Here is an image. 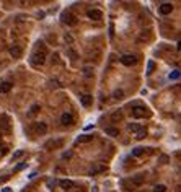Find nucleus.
<instances>
[{
	"label": "nucleus",
	"mask_w": 181,
	"mask_h": 192,
	"mask_svg": "<svg viewBox=\"0 0 181 192\" xmlns=\"http://www.w3.org/2000/svg\"><path fill=\"white\" fill-rule=\"evenodd\" d=\"M124 114H123V111H116V112H113L111 114V121L113 122H119V121H123Z\"/></svg>",
	"instance_id": "12"
},
{
	"label": "nucleus",
	"mask_w": 181,
	"mask_h": 192,
	"mask_svg": "<svg viewBox=\"0 0 181 192\" xmlns=\"http://www.w3.org/2000/svg\"><path fill=\"white\" fill-rule=\"evenodd\" d=\"M31 59H33V60H31V62H33V65H42V64L46 62V52H44V51L36 52Z\"/></svg>",
	"instance_id": "3"
},
{
	"label": "nucleus",
	"mask_w": 181,
	"mask_h": 192,
	"mask_svg": "<svg viewBox=\"0 0 181 192\" xmlns=\"http://www.w3.org/2000/svg\"><path fill=\"white\" fill-rule=\"evenodd\" d=\"M104 169H106L104 166H101V164H96V166H93L90 171H88V174H90V176H95V174H98V173H103Z\"/></svg>",
	"instance_id": "9"
},
{
	"label": "nucleus",
	"mask_w": 181,
	"mask_h": 192,
	"mask_svg": "<svg viewBox=\"0 0 181 192\" xmlns=\"http://www.w3.org/2000/svg\"><path fill=\"white\" fill-rule=\"evenodd\" d=\"M153 69H155V62H152V60H150V62H148V64H147V70H148L147 73L150 75V73H152V72H153Z\"/></svg>",
	"instance_id": "25"
},
{
	"label": "nucleus",
	"mask_w": 181,
	"mask_h": 192,
	"mask_svg": "<svg viewBox=\"0 0 181 192\" xmlns=\"http://www.w3.org/2000/svg\"><path fill=\"white\" fill-rule=\"evenodd\" d=\"M5 153H7V148H2V151H0V156H3Z\"/></svg>",
	"instance_id": "33"
},
{
	"label": "nucleus",
	"mask_w": 181,
	"mask_h": 192,
	"mask_svg": "<svg viewBox=\"0 0 181 192\" xmlns=\"http://www.w3.org/2000/svg\"><path fill=\"white\" fill-rule=\"evenodd\" d=\"M23 153H25L23 150H18V151H15V153H13V156H12V159H18V158H21V156H23Z\"/></svg>",
	"instance_id": "26"
},
{
	"label": "nucleus",
	"mask_w": 181,
	"mask_h": 192,
	"mask_svg": "<svg viewBox=\"0 0 181 192\" xmlns=\"http://www.w3.org/2000/svg\"><path fill=\"white\" fill-rule=\"evenodd\" d=\"M83 72H85V75H86V77H90V73H91V72H90V69H83Z\"/></svg>",
	"instance_id": "32"
},
{
	"label": "nucleus",
	"mask_w": 181,
	"mask_h": 192,
	"mask_svg": "<svg viewBox=\"0 0 181 192\" xmlns=\"http://www.w3.org/2000/svg\"><path fill=\"white\" fill-rule=\"evenodd\" d=\"M88 18L90 20H101V17H103V13L100 12V10H88Z\"/></svg>",
	"instance_id": "8"
},
{
	"label": "nucleus",
	"mask_w": 181,
	"mask_h": 192,
	"mask_svg": "<svg viewBox=\"0 0 181 192\" xmlns=\"http://www.w3.org/2000/svg\"><path fill=\"white\" fill-rule=\"evenodd\" d=\"M124 96V93H123V90H116L114 93H113V98L114 99H121Z\"/></svg>",
	"instance_id": "24"
},
{
	"label": "nucleus",
	"mask_w": 181,
	"mask_h": 192,
	"mask_svg": "<svg viewBox=\"0 0 181 192\" xmlns=\"http://www.w3.org/2000/svg\"><path fill=\"white\" fill-rule=\"evenodd\" d=\"M173 12V5L168 3V2H165V3L160 5V13L162 15H168V13Z\"/></svg>",
	"instance_id": "6"
},
{
	"label": "nucleus",
	"mask_w": 181,
	"mask_h": 192,
	"mask_svg": "<svg viewBox=\"0 0 181 192\" xmlns=\"http://www.w3.org/2000/svg\"><path fill=\"white\" fill-rule=\"evenodd\" d=\"M12 90V83L10 82H3V83H0V93H8V91Z\"/></svg>",
	"instance_id": "11"
},
{
	"label": "nucleus",
	"mask_w": 181,
	"mask_h": 192,
	"mask_svg": "<svg viewBox=\"0 0 181 192\" xmlns=\"http://www.w3.org/2000/svg\"><path fill=\"white\" fill-rule=\"evenodd\" d=\"M36 130L39 132V134H46V132H47V125H46L44 122H38V125H36Z\"/></svg>",
	"instance_id": "16"
},
{
	"label": "nucleus",
	"mask_w": 181,
	"mask_h": 192,
	"mask_svg": "<svg viewBox=\"0 0 181 192\" xmlns=\"http://www.w3.org/2000/svg\"><path fill=\"white\" fill-rule=\"evenodd\" d=\"M140 129H142V127H140V124H129L127 125V130H131V132H139Z\"/></svg>",
	"instance_id": "18"
},
{
	"label": "nucleus",
	"mask_w": 181,
	"mask_h": 192,
	"mask_svg": "<svg viewBox=\"0 0 181 192\" xmlns=\"http://www.w3.org/2000/svg\"><path fill=\"white\" fill-rule=\"evenodd\" d=\"M2 192H12V191H10V187H5V189H3V191H2Z\"/></svg>",
	"instance_id": "34"
},
{
	"label": "nucleus",
	"mask_w": 181,
	"mask_h": 192,
	"mask_svg": "<svg viewBox=\"0 0 181 192\" xmlns=\"http://www.w3.org/2000/svg\"><path fill=\"white\" fill-rule=\"evenodd\" d=\"M62 158H64V159H69V158H72V151H65V153L62 155Z\"/></svg>",
	"instance_id": "29"
},
{
	"label": "nucleus",
	"mask_w": 181,
	"mask_h": 192,
	"mask_svg": "<svg viewBox=\"0 0 181 192\" xmlns=\"http://www.w3.org/2000/svg\"><path fill=\"white\" fill-rule=\"evenodd\" d=\"M136 137H137V139H139V140L145 139V137H147V130H145V129H140V130H139V132H137V134H136Z\"/></svg>",
	"instance_id": "21"
},
{
	"label": "nucleus",
	"mask_w": 181,
	"mask_h": 192,
	"mask_svg": "<svg viewBox=\"0 0 181 192\" xmlns=\"http://www.w3.org/2000/svg\"><path fill=\"white\" fill-rule=\"evenodd\" d=\"M61 145H62V140H57V142H47L46 143V148H51V147L56 148V147H61Z\"/></svg>",
	"instance_id": "20"
},
{
	"label": "nucleus",
	"mask_w": 181,
	"mask_h": 192,
	"mask_svg": "<svg viewBox=\"0 0 181 192\" xmlns=\"http://www.w3.org/2000/svg\"><path fill=\"white\" fill-rule=\"evenodd\" d=\"M23 168H26V163H20V164H18V166L15 168V173L21 171V169H23Z\"/></svg>",
	"instance_id": "28"
},
{
	"label": "nucleus",
	"mask_w": 181,
	"mask_h": 192,
	"mask_svg": "<svg viewBox=\"0 0 181 192\" xmlns=\"http://www.w3.org/2000/svg\"><path fill=\"white\" fill-rule=\"evenodd\" d=\"M61 18H62V21H64L65 25H70V26L77 23V17H75L74 13H70V12H64Z\"/></svg>",
	"instance_id": "1"
},
{
	"label": "nucleus",
	"mask_w": 181,
	"mask_h": 192,
	"mask_svg": "<svg viewBox=\"0 0 181 192\" xmlns=\"http://www.w3.org/2000/svg\"><path fill=\"white\" fill-rule=\"evenodd\" d=\"M168 161H170V158H168V156H166V155H162V156H160V163L166 164V163H168Z\"/></svg>",
	"instance_id": "27"
},
{
	"label": "nucleus",
	"mask_w": 181,
	"mask_h": 192,
	"mask_svg": "<svg viewBox=\"0 0 181 192\" xmlns=\"http://www.w3.org/2000/svg\"><path fill=\"white\" fill-rule=\"evenodd\" d=\"M93 139V137H91V135H80V137H78L77 139V143H86V142H90V140Z\"/></svg>",
	"instance_id": "15"
},
{
	"label": "nucleus",
	"mask_w": 181,
	"mask_h": 192,
	"mask_svg": "<svg viewBox=\"0 0 181 192\" xmlns=\"http://www.w3.org/2000/svg\"><path fill=\"white\" fill-rule=\"evenodd\" d=\"M82 104L83 106H90L91 104V96L90 94H83L82 96Z\"/></svg>",
	"instance_id": "17"
},
{
	"label": "nucleus",
	"mask_w": 181,
	"mask_h": 192,
	"mask_svg": "<svg viewBox=\"0 0 181 192\" xmlns=\"http://www.w3.org/2000/svg\"><path fill=\"white\" fill-rule=\"evenodd\" d=\"M59 186H61L62 189L69 191V189H72V187H74V182H72V181H69V179H62L61 182H59Z\"/></svg>",
	"instance_id": "10"
},
{
	"label": "nucleus",
	"mask_w": 181,
	"mask_h": 192,
	"mask_svg": "<svg viewBox=\"0 0 181 192\" xmlns=\"http://www.w3.org/2000/svg\"><path fill=\"white\" fill-rule=\"evenodd\" d=\"M10 55H12L13 59H20L21 57V47L17 44H13L12 47H10Z\"/></svg>",
	"instance_id": "5"
},
{
	"label": "nucleus",
	"mask_w": 181,
	"mask_h": 192,
	"mask_svg": "<svg viewBox=\"0 0 181 192\" xmlns=\"http://www.w3.org/2000/svg\"><path fill=\"white\" fill-rule=\"evenodd\" d=\"M180 77H181V72H180V70H173L171 73L168 75V78H170V80H178Z\"/></svg>",
	"instance_id": "19"
},
{
	"label": "nucleus",
	"mask_w": 181,
	"mask_h": 192,
	"mask_svg": "<svg viewBox=\"0 0 181 192\" xmlns=\"http://www.w3.org/2000/svg\"><path fill=\"white\" fill-rule=\"evenodd\" d=\"M131 182L134 184V186H140V184L144 182V176H142V174H137V176H134V177L131 179Z\"/></svg>",
	"instance_id": "14"
},
{
	"label": "nucleus",
	"mask_w": 181,
	"mask_h": 192,
	"mask_svg": "<svg viewBox=\"0 0 181 192\" xmlns=\"http://www.w3.org/2000/svg\"><path fill=\"white\" fill-rule=\"evenodd\" d=\"M38 109H39V104H33V106H31V114L38 112Z\"/></svg>",
	"instance_id": "30"
},
{
	"label": "nucleus",
	"mask_w": 181,
	"mask_h": 192,
	"mask_svg": "<svg viewBox=\"0 0 181 192\" xmlns=\"http://www.w3.org/2000/svg\"><path fill=\"white\" fill-rule=\"evenodd\" d=\"M104 134L109 135V137H118V135H119V130L114 129V127H106V129H104Z\"/></svg>",
	"instance_id": "13"
},
{
	"label": "nucleus",
	"mask_w": 181,
	"mask_h": 192,
	"mask_svg": "<svg viewBox=\"0 0 181 192\" xmlns=\"http://www.w3.org/2000/svg\"><path fill=\"white\" fill-rule=\"evenodd\" d=\"M132 116H134V117H148L150 112H147V109H145L144 106H136L134 111H132Z\"/></svg>",
	"instance_id": "4"
},
{
	"label": "nucleus",
	"mask_w": 181,
	"mask_h": 192,
	"mask_svg": "<svg viewBox=\"0 0 181 192\" xmlns=\"http://www.w3.org/2000/svg\"><path fill=\"white\" fill-rule=\"evenodd\" d=\"M67 54H69V55H70L72 59H77V54H75L74 51H67Z\"/></svg>",
	"instance_id": "31"
},
{
	"label": "nucleus",
	"mask_w": 181,
	"mask_h": 192,
	"mask_svg": "<svg viewBox=\"0 0 181 192\" xmlns=\"http://www.w3.org/2000/svg\"><path fill=\"white\" fill-rule=\"evenodd\" d=\"M153 192H166V187H165L163 184H157L155 187H153Z\"/></svg>",
	"instance_id": "22"
},
{
	"label": "nucleus",
	"mask_w": 181,
	"mask_h": 192,
	"mask_svg": "<svg viewBox=\"0 0 181 192\" xmlns=\"http://www.w3.org/2000/svg\"><path fill=\"white\" fill-rule=\"evenodd\" d=\"M61 122L64 124V125H70V124L74 122V117H72V114L70 112H64L61 117Z\"/></svg>",
	"instance_id": "7"
},
{
	"label": "nucleus",
	"mask_w": 181,
	"mask_h": 192,
	"mask_svg": "<svg viewBox=\"0 0 181 192\" xmlns=\"http://www.w3.org/2000/svg\"><path fill=\"white\" fill-rule=\"evenodd\" d=\"M142 153H144V148H140V147H136L134 150H132V155L134 156H140Z\"/></svg>",
	"instance_id": "23"
},
{
	"label": "nucleus",
	"mask_w": 181,
	"mask_h": 192,
	"mask_svg": "<svg viewBox=\"0 0 181 192\" xmlns=\"http://www.w3.org/2000/svg\"><path fill=\"white\" fill-rule=\"evenodd\" d=\"M121 62H123L124 65L131 67V65H136L137 64V57L136 55H132V54H124L123 57H121Z\"/></svg>",
	"instance_id": "2"
}]
</instances>
